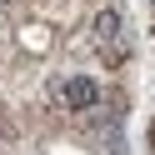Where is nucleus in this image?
<instances>
[{
	"mask_svg": "<svg viewBox=\"0 0 155 155\" xmlns=\"http://www.w3.org/2000/svg\"><path fill=\"white\" fill-rule=\"evenodd\" d=\"M150 145H155V125H150Z\"/></svg>",
	"mask_w": 155,
	"mask_h": 155,
	"instance_id": "3",
	"label": "nucleus"
},
{
	"mask_svg": "<svg viewBox=\"0 0 155 155\" xmlns=\"http://www.w3.org/2000/svg\"><path fill=\"white\" fill-rule=\"evenodd\" d=\"M95 100H100V85H95L90 75H70V80H60V105H65V110H90Z\"/></svg>",
	"mask_w": 155,
	"mask_h": 155,
	"instance_id": "1",
	"label": "nucleus"
},
{
	"mask_svg": "<svg viewBox=\"0 0 155 155\" xmlns=\"http://www.w3.org/2000/svg\"><path fill=\"white\" fill-rule=\"evenodd\" d=\"M90 35H95V45H110V40H120V10H95V20H90Z\"/></svg>",
	"mask_w": 155,
	"mask_h": 155,
	"instance_id": "2",
	"label": "nucleus"
}]
</instances>
